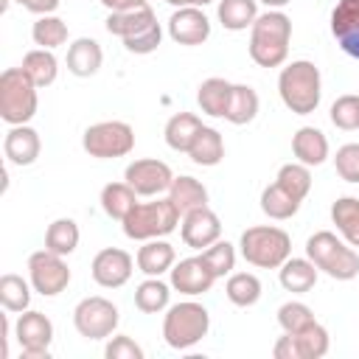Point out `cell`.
Here are the masks:
<instances>
[{"mask_svg":"<svg viewBox=\"0 0 359 359\" xmlns=\"http://www.w3.org/2000/svg\"><path fill=\"white\" fill-rule=\"evenodd\" d=\"M45 247L59 255H70L79 247V224L73 219H56L45 230Z\"/></svg>","mask_w":359,"mask_h":359,"instance_id":"obj_37","label":"cell"},{"mask_svg":"<svg viewBox=\"0 0 359 359\" xmlns=\"http://www.w3.org/2000/svg\"><path fill=\"white\" fill-rule=\"evenodd\" d=\"M328 115H331V123L337 129H345V132L359 129V95H353V93L339 95L331 104V112Z\"/></svg>","mask_w":359,"mask_h":359,"instance_id":"obj_42","label":"cell"},{"mask_svg":"<svg viewBox=\"0 0 359 359\" xmlns=\"http://www.w3.org/2000/svg\"><path fill=\"white\" fill-rule=\"evenodd\" d=\"M118 306L101 294L84 297L79 300V306L73 309V325L84 339H107L115 334L118 328Z\"/></svg>","mask_w":359,"mask_h":359,"instance_id":"obj_9","label":"cell"},{"mask_svg":"<svg viewBox=\"0 0 359 359\" xmlns=\"http://www.w3.org/2000/svg\"><path fill=\"white\" fill-rule=\"evenodd\" d=\"M202 258L208 261V266L213 269L216 278H224L236 269V247L230 241H213L208 250H202Z\"/></svg>","mask_w":359,"mask_h":359,"instance_id":"obj_43","label":"cell"},{"mask_svg":"<svg viewBox=\"0 0 359 359\" xmlns=\"http://www.w3.org/2000/svg\"><path fill=\"white\" fill-rule=\"evenodd\" d=\"M278 93L289 112L311 115L323 98V81H320L317 65L309 59H297V62L286 65L278 76Z\"/></svg>","mask_w":359,"mask_h":359,"instance_id":"obj_2","label":"cell"},{"mask_svg":"<svg viewBox=\"0 0 359 359\" xmlns=\"http://www.w3.org/2000/svg\"><path fill=\"white\" fill-rule=\"evenodd\" d=\"M137 261H132V255L121 247H104L101 252H95L93 264H90V275L98 286L104 289H118L132 278Z\"/></svg>","mask_w":359,"mask_h":359,"instance_id":"obj_13","label":"cell"},{"mask_svg":"<svg viewBox=\"0 0 359 359\" xmlns=\"http://www.w3.org/2000/svg\"><path fill=\"white\" fill-rule=\"evenodd\" d=\"M258 3H264L266 8H283V6H289L292 0H258Z\"/></svg>","mask_w":359,"mask_h":359,"instance_id":"obj_51","label":"cell"},{"mask_svg":"<svg viewBox=\"0 0 359 359\" xmlns=\"http://www.w3.org/2000/svg\"><path fill=\"white\" fill-rule=\"evenodd\" d=\"M168 199L177 205V210L185 216L188 210H196V208H205L208 205V188L196 180V177H188V174H180L174 177L171 188H168Z\"/></svg>","mask_w":359,"mask_h":359,"instance_id":"obj_26","label":"cell"},{"mask_svg":"<svg viewBox=\"0 0 359 359\" xmlns=\"http://www.w3.org/2000/svg\"><path fill=\"white\" fill-rule=\"evenodd\" d=\"M334 165L345 182H359V143L339 146L334 154Z\"/></svg>","mask_w":359,"mask_h":359,"instance_id":"obj_44","label":"cell"},{"mask_svg":"<svg viewBox=\"0 0 359 359\" xmlns=\"http://www.w3.org/2000/svg\"><path fill=\"white\" fill-rule=\"evenodd\" d=\"M224 292H227V300L233 306L247 309V306H255L261 300V280L252 272H230Z\"/></svg>","mask_w":359,"mask_h":359,"instance_id":"obj_36","label":"cell"},{"mask_svg":"<svg viewBox=\"0 0 359 359\" xmlns=\"http://www.w3.org/2000/svg\"><path fill=\"white\" fill-rule=\"evenodd\" d=\"M31 36H34V45L53 50V48H59V45L67 42V22L59 20L56 14H42V17L34 22Z\"/></svg>","mask_w":359,"mask_h":359,"instance_id":"obj_39","label":"cell"},{"mask_svg":"<svg viewBox=\"0 0 359 359\" xmlns=\"http://www.w3.org/2000/svg\"><path fill=\"white\" fill-rule=\"evenodd\" d=\"M180 219H182V213L165 196V199H157V202H137L121 224H123L126 238L149 241V238H163V236L174 233Z\"/></svg>","mask_w":359,"mask_h":359,"instance_id":"obj_7","label":"cell"},{"mask_svg":"<svg viewBox=\"0 0 359 359\" xmlns=\"http://www.w3.org/2000/svg\"><path fill=\"white\" fill-rule=\"evenodd\" d=\"M188 157L196 163V165H219L222 157H224V140L219 135V129L213 126H202V132L196 135L194 146L188 149Z\"/></svg>","mask_w":359,"mask_h":359,"instance_id":"obj_31","label":"cell"},{"mask_svg":"<svg viewBox=\"0 0 359 359\" xmlns=\"http://www.w3.org/2000/svg\"><path fill=\"white\" fill-rule=\"evenodd\" d=\"M255 115H258V93L250 84H233V95H230L224 121H230L236 126H244Z\"/></svg>","mask_w":359,"mask_h":359,"instance_id":"obj_34","label":"cell"},{"mask_svg":"<svg viewBox=\"0 0 359 359\" xmlns=\"http://www.w3.org/2000/svg\"><path fill=\"white\" fill-rule=\"evenodd\" d=\"M331 222L337 224L339 236L351 247H359V199L356 196H339L331 205Z\"/></svg>","mask_w":359,"mask_h":359,"instance_id":"obj_29","label":"cell"},{"mask_svg":"<svg viewBox=\"0 0 359 359\" xmlns=\"http://www.w3.org/2000/svg\"><path fill=\"white\" fill-rule=\"evenodd\" d=\"M123 180L135 188L137 196H160V194H168L174 174H171L168 163L154 160V157H143V160H135L126 165Z\"/></svg>","mask_w":359,"mask_h":359,"instance_id":"obj_12","label":"cell"},{"mask_svg":"<svg viewBox=\"0 0 359 359\" xmlns=\"http://www.w3.org/2000/svg\"><path fill=\"white\" fill-rule=\"evenodd\" d=\"M42 151V140H39V132L31 129L28 123H20V126H11L3 137V154L11 165H31L36 163Z\"/></svg>","mask_w":359,"mask_h":359,"instance_id":"obj_18","label":"cell"},{"mask_svg":"<svg viewBox=\"0 0 359 359\" xmlns=\"http://www.w3.org/2000/svg\"><path fill=\"white\" fill-rule=\"evenodd\" d=\"M20 67L31 76V81H34L36 87L53 84V81H56V73H59V62H56V56H53L48 48H34V50H28V53L22 56V65H20Z\"/></svg>","mask_w":359,"mask_h":359,"instance_id":"obj_30","label":"cell"},{"mask_svg":"<svg viewBox=\"0 0 359 359\" xmlns=\"http://www.w3.org/2000/svg\"><path fill=\"white\" fill-rule=\"evenodd\" d=\"M292 20L280 8H269L258 14L250 28V59L258 67H280L289 56Z\"/></svg>","mask_w":359,"mask_h":359,"instance_id":"obj_1","label":"cell"},{"mask_svg":"<svg viewBox=\"0 0 359 359\" xmlns=\"http://www.w3.org/2000/svg\"><path fill=\"white\" fill-rule=\"evenodd\" d=\"M208 328H210L208 309L196 300H182L168 306L163 320V339L174 351H188L196 342H202V337H208Z\"/></svg>","mask_w":359,"mask_h":359,"instance_id":"obj_5","label":"cell"},{"mask_svg":"<svg viewBox=\"0 0 359 359\" xmlns=\"http://www.w3.org/2000/svg\"><path fill=\"white\" fill-rule=\"evenodd\" d=\"M101 6L109 11H129L137 6H149V0H101Z\"/></svg>","mask_w":359,"mask_h":359,"instance_id":"obj_49","label":"cell"},{"mask_svg":"<svg viewBox=\"0 0 359 359\" xmlns=\"http://www.w3.org/2000/svg\"><path fill=\"white\" fill-rule=\"evenodd\" d=\"M81 146L90 157L98 160L126 157L135 149V129L126 121H98L84 129Z\"/></svg>","mask_w":359,"mask_h":359,"instance_id":"obj_8","label":"cell"},{"mask_svg":"<svg viewBox=\"0 0 359 359\" xmlns=\"http://www.w3.org/2000/svg\"><path fill=\"white\" fill-rule=\"evenodd\" d=\"M216 280L219 278L213 275V269L208 266V261L202 255L182 258L180 264L171 266V289H177L180 294H188V297H196V294L210 292V286Z\"/></svg>","mask_w":359,"mask_h":359,"instance_id":"obj_15","label":"cell"},{"mask_svg":"<svg viewBox=\"0 0 359 359\" xmlns=\"http://www.w3.org/2000/svg\"><path fill=\"white\" fill-rule=\"evenodd\" d=\"M275 182H278L280 188H286L294 199L303 202V199L309 196V191H311V171H309V165H303V163H286V165H280Z\"/></svg>","mask_w":359,"mask_h":359,"instance_id":"obj_40","label":"cell"},{"mask_svg":"<svg viewBox=\"0 0 359 359\" xmlns=\"http://www.w3.org/2000/svg\"><path fill=\"white\" fill-rule=\"evenodd\" d=\"M272 356L275 359H300L297 356V345H294V339H292V334H286L283 331V337L275 342V348H272Z\"/></svg>","mask_w":359,"mask_h":359,"instance_id":"obj_47","label":"cell"},{"mask_svg":"<svg viewBox=\"0 0 359 359\" xmlns=\"http://www.w3.org/2000/svg\"><path fill=\"white\" fill-rule=\"evenodd\" d=\"M180 238L191 250H208L213 241L222 238V222L208 205L188 210L180 222Z\"/></svg>","mask_w":359,"mask_h":359,"instance_id":"obj_14","label":"cell"},{"mask_svg":"<svg viewBox=\"0 0 359 359\" xmlns=\"http://www.w3.org/2000/svg\"><path fill=\"white\" fill-rule=\"evenodd\" d=\"M6 3H8V0H6ZM14 3H20V6H25V3H28V0H14Z\"/></svg>","mask_w":359,"mask_h":359,"instance_id":"obj_52","label":"cell"},{"mask_svg":"<svg viewBox=\"0 0 359 359\" xmlns=\"http://www.w3.org/2000/svg\"><path fill=\"white\" fill-rule=\"evenodd\" d=\"M31 289H34L31 280H22L20 275L6 272L0 278V306L6 311H11V314L25 311L31 306Z\"/></svg>","mask_w":359,"mask_h":359,"instance_id":"obj_35","label":"cell"},{"mask_svg":"<svg viewBox=\"0 0 359 359\" xmlns=\"http://www.w3.org/2000/svg\"><path fill=\"white\" fill-rule=\"evenodd\" d=\"M28 280L34 286V292H39L42 297H56L67 289L70 283V266L65 264V255L45 250L31 252L28 258Z\"/></svg>","mask_w":359,"mask_h":359,"instance_id":"obj_10","label":"cell"},{"mask_svg":"<svg viewBox=\"0 0 359 359\" xmlns=\"http://www.w3.org/2000/svg\"><path fill=\"white\" fill-rule=\"evenodd\" d=\"M317 272H320V269H317L309 258H292V255H289V258L280 264L278 278H280V286H283L286 292H292V294H306V292L314 289Z\"/></svg>","mask_w":359,"mask_h":359,"instance_id":"obj_22","label":"cell"},{"mask_svg":"<svg viewBox=\"0 0 359 359\" xmlns=\"http://www.w3.org/2000/svg\"><path fill=\"white\" fill-rule=\"evenodd\" d=\"M311 323H314V311L306 303H300V300H289V303H283L278 309V325L286 334H297V331H303Z\"/></svg>","mask_w":359,"mask_h":359,"instance_id":"obj_41","label":"cell"},{"mask_svg":"<svg viewBox=\"0 0 359 359\" xmlns=\"http://www.w3.org/2000/svg\"><path fill=\"white\" fill-rule=\"evenodd\" d=\"M101 62H104V50H101V45H98L95 39H90V36H79V39L67 48V70H70L73 76H79V79L95 76L98 67H101Z\"/></svg>","mask_w":359,"mask_h":359,"instance_id":"obj_21","label":"cell"},{"mask_svg":"<svg viewBox=\"0 0 359 359\" xmlns=\"http://www.w3.org/2000/svg\"><path fill=\"white\" fill-rule=\"evenodd\" d=\"M36 84L22 67H6L0 73V118L8 126L28 123L36 115L39 98H36Z\"/></svg>","mask_w":359,"mask_h":359,"instance_id":"obj_6","label":"cell"},{"mask_svg":"<svg viewBox=\"0 0 359 359\" xmlns=\"http://www.w3.org/2000/svg\"><path fill=\"white\" fill-rule=\"evenodd\" d=\"M151 22H157V14L151 11V6H137V8H129V11H109L107 31L121 36V39H129L137 31L149 28Z\"/></svg>","mask_w":359,"mask_h":359,"instance_id":"obj_24","label":"cell"},{"mask_svg":"<svg viewBox=\"0 0 359 359\" xmlns=\"http://www.w3.org/2000/svg\"><path fill=\"white\" fill-rule=\"evenodd\" d=\"M306 258L334 280H353L359 275V252L331 230H317L309 236Z\"/></svg>","mask_w":359,"mask_h":359,"instance_id":"obj_3","label":"cell"},{"mask_svg":"<svg viewBox=\"0 0 359 359\" xmlns=\"http://www.w3.org/2000/svg\"><path fill=\"white\" fill-rule=\"evenodd\" d=\"M241 258L261 269H280V264L292 255V238L286 230L275 224H255L241 233Z\"/></svg>","mask_w":359,"mask_h":359,"instance_id":"obj_4","label":"cell"},{"mask_svg":"<svg viewBox=\"0 0 359 359\" xmlns=\"http://www.w3.org/2000/svg\"><path fill=\"white\" fill-rule=\"evenodd\" d=\"M135 205H137V194L126 180L123 182H107L101 188V208H104V213L109 219L123 222Z\"/></svg>","mask_w":359,"mask_h":359,"instance_id":"obj_27","label":"cell"},{"mask_svg":"<svg viewBox=\"0 0 359 359\" xmlns=\"http://www.w3.org/2000/svg\"><path fill=\"white\" fill-rule=\"evenodd\" d=\"M135 261H137V269H140L146 278H160L163 272H171V266H174V261H177V252H174V247H171L168 241H163V238H149V241H143V247L137 250Z\"/></svg>","mask_w":359,"mask_h":359,"instance_id":"obj_20","label":"cell"},{"mask_svg":"<svg viewBox=\"0 0 359 359\" xmlns=\"http://www.w3.org/2000/svg\"><path fill=\"white\" fill-rule=\"evenodd\" d=\"M202 126H205V123H202L194 112H177V115H171L168 123H165V132H163L168 149L188 154V149L194 146V140H196V135L202 132Z\"/></svg>","mask_w":359,"mask_h":359,"instance_id":"obj_25","label":"cell"},{"mask_svg":"<svg viewBox=\"0 0 359 359\" xmlns=\"http://www.w3.org/2000/svg\"><path fill=\"white\" fill-rule=\"evenodd\" d=\"M168 36L177 45H202L210 36V20L202 8L196 6H182L168 17Z\"/></svg>","mask_w":359,"mask_h":359,"instance_id":"obj_16","label":"cell"},{"mask_svg":"<svg viewBox=\"0 0 359 359\" xmlns=\"http://www.w3.org/2000/svg\"><path fill=\"white\" fill-rule=\"evenodd\" d=\"M168 300H171V286L160 278H146L135 289V306L143 314H160L163 309H168Z\"/></svg>","mask_w":359,"mask_h":359,"instance_id":"obj_33","label":"cell"},{"mask_svg":"<svg viewBox=\"0 0 359 359\" xmlns=\"http://www.w3.org/2000/svg\"><path fill=\"white\" fill-rule=\"evenodd\" d=\"M22 8H28L31 14H53L56 8H59V0H28Z\"/></svg>","mask_w":359,"mask_h":359,"instance_id":"obj_48","label":"cell"},{"mask_svg":"<svg viewBox=\"0 0 359 359\" xmlns=\"http://www.w3.org/2000/svg\"><path fill=\"white\" fill-rule=\"evenodd\" d=\"M14 334H17V342H20L22 356H28V359H45L48 356V348L53 342V323L42 311L25 309L17 317Z\"/></svg>","mask_w":359,"mask_h":359,"instance_id":"obj_11","label":"cell"},{"mask_svg":"<svg viewBox=\"0 0 359 359\" xmlns=\"http://www.w3.org/2000/svg\"><path fill=\"white\" fill-rule=\"evenodd\" d=\"M168 6H174V8H182V6H196V8H202V6H208V3H213V0H165Z\"/></svg>","mask_w":359,"mask_h":359,"instance_id":"obj_50","label":"cell"},{"mask_svg":"<svg viewBox=\"0 0 359 359\" xmlns=\"http://www.w3.org/2000/svg\"><path fill=\"white\" fill-rule=\"evenodd\" d=\"M292 339H294V345H297V356H300V359H320V356L328 353V345H331L328 331H325L317 320H314L311 325H306L303 331L292 334Z\"/></svg>","mask_w":359,"mask_h":359,"instance_id":"obj_38","label":"cell"},{"mask_svg":"<svg viewBox=\"0 0 359 359\" xmlns=\"http://www.w3.org/2000/svg\"><path fill=\"white\" fill-rule=\"evenodd\" d=\"M230 95H233V84L227 79H219V76H210L199 84L196 90V104L205 115L210 118H224L227 112V104H230Z\"/></svg>","mask_w":359,"mask_h":359,"instance_id":"obj_23","label":"cell"},{"mask_svg":"<svg viewBox=\"0 0 359 359\" xmlns=\"http://www.w3.org/2000/svg\"><path fill=\"white\" fill-rule=\"evenodd\" d=\"M104 356H107V359H143V348H140L132 337L118 334V337H112V339L107 342Z\"/></svg>","mask_w":359,"mask_h":359,"instance_id":"obj_46","label":"cell"},{"mask_svg":"<svg viewBox=\"0 0 359 359\" xmlns=\"http://www.w3.org/2000/svg\"><path fill=\"white\" fill-rule=\"evenodd\" d=\"M216 14L227 31H247L258 20V0H219Z\"/></svg>","mask_w":359,"mask_h":359,"instance_id":"obj_28","label":"cell"},{"mask_svg":"<svg viewBox=\"0 0 359 359\" xmlns=\"http://www.w3.org/2000/svg\"><path fill=\"white\" fill-rule=\"evenodd\" d=\"M292 151L303 165H323L328 160V137L317 126H300L292 135Z\"/></svg>","mask_w":359,"mask_h":359,"instance_id":"obj_19","label":"cell"},{"mask_svg":"<svg viewBox=\"0 0 359 359\" xmlns=\"http://www.w3.org/2000/svg\"><path fill=\"white\" fill-rule=\"evenodd\" d=\"M261 210L269 219H275V222H286V219H292L300 210V199H294L286 188H280L278 182H272V185H266L261 191Z\"/></svg>","mask_w":359,"mask_h":359,"instance_id":"obj_32","label":"cell"},{"mask_svg":"<svg viewBox=\"0 0 359 359\" xmlns=\"http://www.w3.org/2000/svg\"><path fill=\"white\" fill-rule=\"evenodd\" d=\"M160 39H163V28H160V22H151L149 28H143V31H137L135 36H129V39H123V45H126V50L129 53H151V50H157L160 48Z\"/></svg>","mask_w":359,"mask_h":359,"instance_id":"obj_45","label":"cell"},{"mask_svg":"<svg viewBox=\"0 0 359 359\" xmlns=\"http://www.w3.org/2000/svg\"><path fill=\"white\" fill-rule=\"evenodd\" d=\"M331 34L348 56L359 59V0H337L331 11Z\"/></svg>","mask_w":359,"mask_h":359,"instance_id":"obj_17","label":"cell"}]
</instances>
